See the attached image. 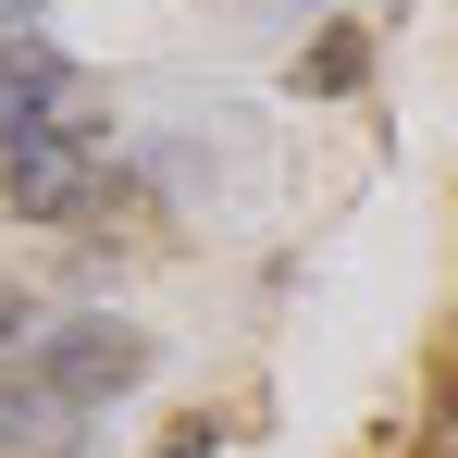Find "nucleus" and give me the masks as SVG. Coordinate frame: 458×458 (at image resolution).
Segmentation results:
<instances>
[{
  "mask_svg": "<svg viewBox=\"0 0 458 458\" xmlns=\"http://www.w3.org/2000/svg\"><path fill=\"white\" fill-rule=\"evenodd\" d=\"M13 335H38V310H25L13 285H0V347H13Z\"/></svg>",
  "mask_w": 458,
  "mask_h": 458,
  "instance_id": "423d86ee",
  "label": "nucleus"
},
{
  "mask_svg": "<svg viewBox=\"0 0 458 458\" xmlns=\"http://www.w3.org/2000/svg\"><path fill=\"white\" fill-rule=\"evenodd\" d=\"M25 372L50 384V396H75V409H99V396L149 384V335H137V322H112V310H87V322H50V335H38V360H25Z\"/></svg>",
  "mask_w": 458,
  "mask_h": 458,
  "instance_id": "f03ea898",
  "label": "nucleus"
},
{
  "mask_svg": "<svg viewBox=\"0 0 458 458\" xmlns=\"http://www.w3.org/2000/svg\"><path fill=\"white\" fill-rule=\"evenodd\" d=\"M87 199H99V124H87V112L0 149V211H13V224H75Z\"/></svg>",
  "mask_w": 458,
  "mask_h": 458,
  "instance_id": "f257e3e1",
  "label": "nucleus"
},
{
  "mask_svg": "<svg viewBox=\"0 0 458 458\" xmlns=\"http://www.w3.org/2000/svg\"><path fill=\"white\" fill-rule=\"evenodd\" d=\"M0 446L13 458H75V396H50L38 372H0Z\"/></svg>",
  "mask_w": 458,
  "mask_h": 458,
  "instance_id": "7ed1b4c3",
  "label": "nucleus"
},
{
  "mask_svg": "<svg viewBox=\"0 0 458 458\" xmlns=\"http://www.w3.org/2000/svg\"><path fill=\"white\" fill-rule=\"evenodd\" d=\"M347 75H360V38L335 25V50H322V63H298V87H347Z\"/></svg>",
  "mask_w": 458,
  "mask_h": 458,
  "instance_id": "39448f33",
  "label": "nucleus"
},
{
  "mask_svg": "<svg viewBox=\"0 0 458 458\" xmlns=\"http://www.w3.org/2000/svg\"><path fill=\"white\" fill-rule=\"evenodd\" d=\"M434 458H458V347H446V372H434Z\"/></svg>",
  "mask_w": 458,
  "mask_h": 458,
  "instance_id": "20e7f679",
  "label": "nucleus"
}]
</instances>
